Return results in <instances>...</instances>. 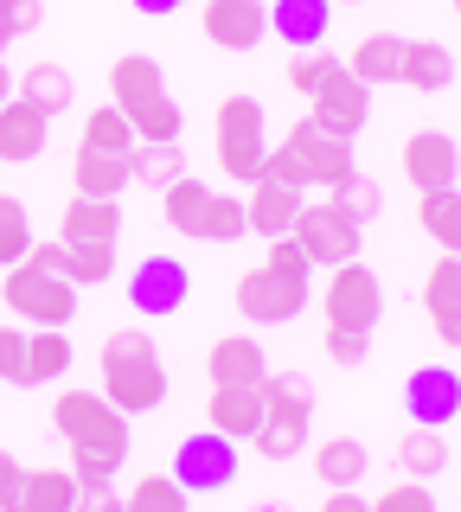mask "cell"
<instances>
[{"instance_id": "1", "label": "cell", "mask_w": 461, "mask_h": 512, "mask_svg": "<svg viewBox=\"0 0 461 512\" xmlns=\"http://www.w3.org/2000/svg\"><path fill=\"white\" fill-rule=\"evenodd\" d=\"M52 423L71 442L77 480H116V468L129 461V416L109 404L103 391H58Z\"/></svg>"}, {"instance_id": "2", "label": "cell", "mask_w": 461, "mask_h": 512, "mask_svg": "<svg viewBox=\"0 0 461 512\" xmlns=\"http://www.w3.org/2000/svg\"><path fill=\"white\" fill-rule=\"evenodd\" d=\"M308 256L295 237H269V256L250 276H237V314L257 320V327H289L308 308Z\"/></svg>"}, {"instance_id": "3", "label": "cell", "mask_w": 461, "mask_h": 512, "mask_svg": "<svg viewBox=\"0 0 461 512\" xmlns=\"http://www.w3.org/2000/svg\"><path fill=\"white\" fill-rule=\"evenodd\" d=\"M103 397L122 416H148L167 404V372H161V346L148 340L141 327H116L103 340Z\"/></svg>"}, {"instance_id": "4", "label": "cell", "mask_w": 461, "mask_h": 512, "mask_svg": "<svg viewBox=\"0 0 461 512\" xmlns=\"http://www.w3.org/2000/svg\"><path fill=\"white\" fill-rule=\"evenodd\" d=\"M109 103L129 116L135 141H180L186 135V116L167 96V77H161V64L148 52H129V58L109 64Z\"/></svg>"}, {"instance_id": "5", "label": "cell", "mask_w": 461, "mask_h": 512, "mask_svg": "<svg viewBox=\"0 0 461 512\" xmlns=\"http://www.w3.org/2000/svg\"><path fill=\"white\" fill-rule=\"evenodd\" d=\"M353 141H333L321 135L314 122H295L289 135H282V148H269L263 160V180H282V186H295V192H308V186H340V180H353Z\"/></svg>"}, {"instance_id": "6", "label": "cell", "mask_w": 461, "mask_h": 512, "mask_svg": "<svg viewBox=\"0 0 461 512\" xmlns=\"http://www.w3.org/2000/svg\"><path fill=\"white\" fill-rule=\"evenodd\" d=\"M161 218H167L180 237H199V244H237V237L250 231L244 199L199 186L193 173H186V180H173V186L161 192Z\"/></svg>"}, {"instance_id": "7", "label": "cell", "mask_w": 461, "mask_h": 512, "mask_svg": "<svg viewBox=\"0 0 461 512\" xmlns=\"http://www.w3.org/2000/svg\"><path fill=\"white\" fill-rule=\"evenodd\" d=\"M212 154L231 180H263V160H269V135H263V103L257 96H225L212 116Z\"/></svg>"}, {"instance_id": "8", "label": "cell", "mask_w": 461, "mask_h": 512, "mask_svg": "<svg viewBox=\"0 0 461 512\" xmlns=\"http://www.w3.org/2000/svg\"><path fill=\"white\" fill-rule=\"evenodd\" d=\"M0 301L20 320H33V327H65L77 314V288L65 276H45L33 263H13L7 276H0Z\"/></svg>"}, {"instance_id": "9", "label": "cell", "mask_w": 461, "mask_h": 512, "mask_svg": "<svg viewBox=\"0 0 461 512\" xmlns=\"http://www.w3.org/2000/svg\"><path fill=\"white\" fill-rule=\"evenodd\" d=\"M237 442L218 436V429H199V436H186L180 448H173V480H180L186 493H225L237 480Z\"/></svg>"}, {"instance_id": "10", "label": "cell", "mask_w": 461, "mask_h": 512, "mask_svg": "<svg viewBox=\"0 0 461 512\" xmlns=\"http://www.w3.org/2000/svg\"><path fill=\"white\" fill-rule=\"evenodd\" d=\"M378 314H385V288L365 263H340L327 282V327L340 333H372Z\"/></svg>"}, {"instance_id": "11", "label": "cell", "mask_w": 461, "mask_h": 512, "mask_svg": "<svg viewBox=\"0 0 461 512\" xmlns=\"http://www.w3.org/2000/svg\"><path fill=\"white\" fill-rule=\"evenodd\" d=\"M308 122L321 128V135H333V141H353L359 128H365V116H372V90L359 84L353 71H346V64H333L327 71V84L308 96Z\"/></svg>"}, {"instance_id": "12", "label": "cell", "mask_w": 461, "mask_h": 512, "mask_svg": "<svg viewBox=\"0 0 461 512\" xmlns=\"http://www.w3.org/2000/svg\"><path fill=\"white\" fill-rule=\"evenodd\" d=\"M289 237L301 244L308 263H327V269L359 263V224L346 212H333V205H301V218H295Z\"/></svg>"}, {"instance_id": "13", "label": "cell", "mask_w": 461, "mask_h": 512, "mask_svg": "<svg viewBox=\"0 0 461 512\" xmlns=\"http://www.w3.org/2000/svg\"><path fill=\"white\" fill-rule=\"evenodd\" d=\"M186 295H193V276H186L180 256H141L135 276H129V308L161 320V314H180Z\"/></svg>"}, {"instance_id": "14", "label": "cell", "mask_w": 461, "mask_h": 512, "mask_svg": "<svg viewBox=\"0 0 461 512\" xmlns=\"http://www.w3.org/2000/svg\"><path fill=\"white\" fill-rule=\"evenodd\" d=\"M77 474L71 468H13L0 487V512H71Z\"/></svg>"}, {"instance_id": "15", "label": "cell", "mask_w": 461, "mask_h": 512, "mask_svg": "<svg viewBox=\"0 0 461 512\" xmlns=\"http://www.w3.org/2000/svg\"><path fill=\"white\" fill-rule=\"evenodd\" d=\"M404 410L417 429H442L461 416V372H449V365H423V372L404 378Z\"/></svg>"}, {"instance_id": "16", "label": "cell", "mask_w": 461, "mask_h": 512, "mask_svg": "<svg viewBox=\"0 0 461 512\" xmlns=\"http://www.w3.org/2000/svg\"><path fill=\"white\" fill-rule=\"evenodd\" d=\"M205 39L218 52H257L263 32H269V7L263 0H205Z\"/></svg>"}, {"instance_id": "17", "label": "cell", "mask_w": 461, "mask_h": 512, "mask_svg": "<svg viewBox=\"0 0 461 512\" xmlns=\"http://www.w3.org/2000/svg\"><path fill=\"white\" fill-rule=\"evenodd\" d=\"M455 173H461V154L442 128H417V135L404 141V180L417 186V199L423 192H449Z\"/></svg>"}, {"instance_id": "18", "label": "cell", "mask_w": 461, "mask_h": 512, "mask_svg": "<svg viewBox=\"0 0 461 512\" xmlns=\"http://www.w3.org/2000/svg\"><path fill=\"white\" fill-rule=\"evenodd\" d=\"M423 314L442 346H461V256H436V269L423 282Z\"/></svg>"}, {"instance_id": "19", "label": "cell", "mask_w": 461, "mask_h": 512, "mask_svg": "<svg viewBox=\"0 0 461 512\" xmlns=\"http://www.w3.org/2000/svg\"><path fill=\"white\" fill-rule=\"evenodd\" d=\"M301 205H308V199H301L295 186H282V180H257V186H250V199H244V218H250V231H257L263 244H269V237H289V231H295Z\"/></svg>"}, {"instance_id": "20", "label": "cell", "mask_w": 461, "mask_h": 512, "mask_svg": "<svg viewBox=\"0 0 461 512\" xmlns=\"http://www.w3.org/2000/svg\"><path fill=\"white\" fill-rule=\"evenodd\" d=\"M205 416H212L218 436L231 442H250L263 423V391L257 384H212V404H205Z\"/></svg>"}, {"instance_id": "21", "label": "cell", "mask_w": 461, "mask_h": 512, "mask_svg": "<svg viewBox=\"0 0 461 512\" xmlns=\"http://www.w3.org/2000/svg\"><path fill=\"white\" fill-rule=\"evenodd\" d=\"M45 135H52V122L39 116L33 103H0V160L7 167H26V160H39L45 154Z\"/></svg>"}, {"instance_id": "22", "label": "cell", "mask_w": 461, "mask_h": 512, "mask_svg": "<svg viewBox=\"0 0 461 512\" xmlns=\"http://www.w3.org/2000/svg\"><path fill=\"white\" fill-rule=\"evenodd\" d=\"M327 26H333V0H276L269 7V32L295 52H314L327 39Z\"/></svg>"}, {"instance_id": "23", "label": "cell", "mask_w": 461, "mask_h": 512, "mask_svg": "<svg viewBox=\"0 0 461 512\" xmlns=\"http://www.w3.org/2000/svg\"><path fill=\"white\" fill-rule=\"evenodd\" d=\"M404 45H410V39H397V32H365L359 52L346 58V71H353L365 90H378V84H404Z\"/></svg>"}, {"instance_id": "24", "label": "cell", "mask_w": 461, "mask_h": 512, "mask_svg": "<svg viewBox=\"0 0 461 512\" xmlns=\"http://www.w3.org/2000/svg\"><path fill=\"white\" fill-rule=\"evenodd\" d=\"M116 231H122L116 199H71L58 218V244H116Z\"/></svg>"}, {"instance_id": "25", "label": "cell", "mask_w": 461, "mask_h": 512, "mask_svg": "<svg viewBox=\"0 0 461 512\" xmlns=\"http://www.w3.org/2000/svg\"><path fill=\"white\" fill-rule=\"evenodd\" d=\"M13 96H20V103H33L39 116L52 122V116H65V109L77 103V84H71L65 64H26V77L13 84Z\"/></svg>"}, {"instance_id": "26", "label": "cell", "mask_w": 461, "mask_h": 512, "mask_svg": "<svg viewBox=\"0 0 461 512\" xmlns=\"http://www.w3.org/2000/svg\"><path fill=\"white\" fill-rule=\"evenodd\" d=\"M71 186L77 199H116L129 186V154H103V148H77V167H71Z\"/></svg>"}, {"instance_id": "27", "label": "cell", "mask_w": 461, "mask_h": 512, "mask_svg": "<svg viewBox=\"0 0 461 512\" xmlns=\"http://www.w3.org/2000/svg\"><path fill=\"white\" fill-rule=\"evenodd\" d=\"M404 84L423 90V96L449 90V84H455V52H449L442 39H410V45H404Z\"/></svg>"}, {"instance_id": "28", "label": "cell", "mask_w": 461, "mask_h": 512, "mask_svg": "<svg viewBox=\"0 0 461 512\" xmlns=\"http://www.w3.org/2000/svg\"><path fill=\"white\" fill-rule=\"evenodd\" d=\"M205 372H212V384H263V378H269V365H263V346H257V340L231 333V340H218V346H212Z\"/></svg>"}, {"instance_id": "29", "label": "cell", "mask_w": 461, "mask_h": 512, "mask_svg": "<svg viewBox=\"0 0 461 512\" xmlns=\"http://www.w3.org/2000/svg\"><path fill=\"white\" fill-rule=\"evenodd\" d=\"M257 455L263 461H289V455H301L308 448V410H269L263 404V423H257Z\"/></svg>"}, {"instance_id": "30", "label": "cell", "mask_w": 461, "mask_h": 512, "mask_svg": "<svg viewBox=\"0 0 461 512\" xmlns=\"http://www.w3.org/2000/svg\"><path fill=\"white\" fill-rule=\"evenodd\" d=\"M372 468L365 461V442L359 436H327L321 448H314V474H321V487H359V474Z\"/></svg>"}, {"instance_id": "31", "label": "cell", "mask_w": 461, "mask_h": 512, "mask_svg": "<svg viewBox=\"0 0 461 512\" xmlns=\"http://www.w3.org/2000/svg\"><path fill=\"white\" fill-rule=\"evenodd\" d=\"M129 180L154 186V192H167L173 180H186V154H180V141H135V154H129Z\"/></svg>"}, {"instance_id": "32", "label": "cell", "mask_w": 461, "mask_h": 512, "mask_svg": "<svg viewBox=\"0 0 461 512\" xmlns=\"http://www.w3.org/2000/svg\"><path fill=\"white\" fill-rule=\"evenodd\" d=\"M397 461H404L410 480H423V487H429V480L449 468V442H442V429H417V423H410L404 442H397Z\"/></svg>"}, {"instance_id": "33", "label": "cell", "mask_w": 461, "mask_h": 512, "mask_svg": "<svg viewBox=\"0 0 461 512\" xmlns=\"http://www.w3.org/2000/svg\"><path fill=\"white\" fill-rule=\"evenodd\" d=\"M417 224L429 237H436L449 256H461V192H423V205H417Z\"/></svg>"}, {"instance_id": "34", "label": "cell", "mask_w": 461, "mask_h": 512, "mask_svg": "<svg viewBox=\"0 0 461 512\" xmlns=\"http://www.w3.org/2000/svg\"><path fill=\"white\" fill-rule=\"evenodd\" d=\"M65 365H71V340H65V327H39L33 340H26V384H52V378H65Z\"/></svg>"}, {"instance_id": "35", "label": "cell", "mask_w": 461, "mask_h": 512, "mask_svg": "<svg viewBox=\"0 0 461 512\" xmlns=\"http://www.w3.org/2000/svg\"><path fill=\"white\" fill-rule=\"evenodd\" d=\"M26 256H33V212H26V199L0 192V269L26 263Z\"/></svg>"}, {"instance_id": "36", "label": "cell", "mask_w": 461, "mask_h": 512, "mask_svg": "<svg viewBox=\"0 0 461 512\" xmlns=\"http://www.w3.org/2000/svg\"><path fill=\"white\" fill-rule=\"evenodd\" d=\"M186 500H193V493L173 474H141L129 487V500H116V512H186Z\"/></svg>"}, {"instance_id": "37", "label": "cell", "mask_w": 461, "mask_h": 512, "mask_svg": "<svg viewBox=\"0 0 461 512\" xmlns=\"http://www.w3.org/2000/svg\"><path fill=\"white\" fill-rule=\"evenodd\" d=\"M58 276L71 288H90V282H109L116 276V244H65V263Z\"/></svg>"}, {"instance_id": "38", "label": "cell", "mask_w": 461, "mask_h": 512, "mask_svg": "<svg viewBox=\"0 0 461 512\" xmlns=\"http://www.w3.org/2000/svg\"><path fill=\"white\" fill-rule=\"evenodd\" d=\"M84 148H103V154H135V128H129V116H122L116 103L90 109V122H84Z\"/></svg>"}, {"instance_id": "39", "label": "cell", "mask_w": 461, "mask_h": 512, "mask_svg": "<svg viewBox=\"0 0 461 512\" xmlns=\"http://www.w3.org/2000/svg\"><path fill=\"white\" fill-rule=\"evenodd\" d=\"M327 205H333V212H346V218H353L359 231H365V224L385 212V192L365 180V173H353V180H340V186H333V199H327Z\"/></svg>"}, {"instance_id": "40", "label": "cell", "mask_w": 461, "mask_h": 512, "mask_svg": "<svg viewBox=\"0 0 461 512\" xmlns=\"http://www.w3.org/2000/svg\"><path fill=\"white\" fill-rule=\"evenodd\" d=\"M257 391H263L269 410H314V384H308V372H269Z\"/></svg>"}, {"instance_id": "41", "label": "cell", "mask_w": 461, "mask_h": 512, "mask_svg": "<svg viewBox=\"0 0 461 512\" xmlns=\"http://www.w3.org/2000/svg\"><path fill=\"white\" fill-rule=\"evenodd\" d=\"M372 512H436V493L423 480H404V487H385V500H372Z\"/></svg>"}, {"instance_id": "42", "label": "cell", "mask_w": 461, "mask_h": 512, "mask_svg": "<svg viewBox=\"0 0 461 512\" xmlns=\"http://www.w3.org/2000/svg\"><path fill=\"white\" fill-rule=\"evenodd\" d=\"M333 64H340V58H333V52H301V58L289 64V84H295L301 96H314V90L327 84V71H333Z\"/></svg>"}, {"instance_id": "43", "label": "cell", "mask_w": 461, "mask_h": 512, "mask_svg": "<svg viewBox=\"0 0 461 512\" xmlns=\"http://www.w3.org/2000/svg\"><path fill=\"white\" fill-rule=\"evenodd\" d=\"M0 384H26V333L0 327Z\"/></svg>"}, {"instance_id": "44", "label": "cell", "mask_w": 461, "mask_h": 512, "mask_svg": "<svg viewBox=\"0 0 461 512\" xmlns=\"http://www.w3.org/2000/svg\"><path fill=\"white\" fill-rule=\"evenodd\" d=\"M365 352H372V333H340V327H327V359H333V365H365Z\"/></svg>"}, {"instance_id": "45", "label": "cell", "mask_w": 461, "mask_h": 512, "mask_svg": "<svg viewBox=\"0 0 461 512\" xmlns=\"http://www.w3.org/2000/svg\"><path fill=\"white\" fill-rule=\"evenodd\" d=\"M45 20L39 0H0V26H7V39H20V32H33Z\"/></svg>"}, {"instance_id": "46", "label": "cell", "mask_w": 461, "mask_h": 512, "mask_svg": "<svg viewBox=\"0 0 461 512\" xmlns=\"http://www.w3.org/2000/svg\"><path fill=\"white\" fill-rule=\"evenodd\" d=\"M116 500H122V493L109 487V480H77V500H71V512H116Z\"/></svg>"}, {"instance_id": "47", "label": "cell", "mask_w": 461, "mask_h": 512, "mask_svg": "<svg viewBox=\"0 0 461 512\" xmlns=\"http://www.w3.org/2000/svg\"><path fill=\"white\" fill-rule=\"evenodd\" d=\"M321 512H372V500H359V493H353V487H333Z\"/></svg>"}, {"instance_id": "48", "label": "cell", "mask_w": 461, "mask_h": 512, "mask_svg": "<svg viewBox=\"0 0 461 512\" xmlns=\"http://www.w3.org/2000/svg\"><path fill=\"white\" fill-rule=\"evenodd\" d=\"M135 13H148V20H167V13H180V0H129Z\"/></svg>"}, {"instance_id": "49", "label": "cell", "mask_w": 461, "mask_h": 512, "mask_svg": "<svg viewBox=\"0 0 461 512\" xmlns=\"http://www.w3.org/2000/svg\"><path fill=\"white\" fill-rule=\"evenodd\" d=\"M0 103H13V71L0 64Z\"/></svg>"}, {"instance_id": "50", "label": "cell", "mask_w": 461, "mask_h": 512, "mask_svg": "<svg viewBox=\"0 0 461 512\" xmlns=\"http://www.w3.org/2000/svg\"><path fill=\"white\" fill-rule=\"evenodd\" d=\"M13 468H20V461H13L7 448H0V487H7V474H13Z\"/></svg>"}, {"instance_id": "51", "label": "cell", "mask_w": 461, "mask_h": 512, "mask_svg": "<svg viewBox=\"0 0 461 512\" xmlns=\"http://www.w3.org/2000/svg\"><path fill=\"white\" fill-rule=\"evenodd\" d=\"M250 512H289V506H276V500H263V506H250Z\"/></svg>"}, {"instance_id": "52", "label": "cell", "mask_w": 461, "mask_h": 512, "mask_svg": "<svg viewBox=\"0 0 461 512\" xmlns=\"http://www.w3.org/2000/svg\"><path fill=\"white\" fill-rule=\"evenodd\" d=\"M7 45H13V39H7V26H0V52H7Z\"/></svg>"}, {"instance_id": "53", "label": "cell", "mask_w": 461, "mask_h": 512, "mask_svg": "<svg viewBox=\"0 0 461 512\" xmlns=\"http://www.w3.org/2000/svg\"><path fill=\"white\" fill-rule=\"evenodd\" d=\"M340 7H359V0H340Z\"/></svg>"}, {"instance_id": "54", "label": "cell", "mask_w": 461, "mask_h": 512, "mask_svg": "<svg viewBox=\"0 0 461 512\" xmlns=\"http://www.w3.org/2000/svg\"><path fill=\"white\" fill-rule=\"evenodd\" d=\"M455 13H461V0H455Z\"/></svg>"}]
</instances>
